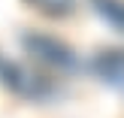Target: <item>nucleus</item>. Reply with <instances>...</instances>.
I'll list each match as a JSON object with an SVG mask.
<instances>
[{
  "label": "nucleus",
  "mask_w": 124,
  "mask_h": 118,
  "mask_svg": "<svg viewBox=\"0 0 124 118\" xmlns=\"http://www.w3.org/2000/svg\"><path fill=\"white\" fill-rule=\"evenodd\" d=\"M0 85L9 94L21 97V100H33V103H42V100H48L54 94V82L52 79H46L42 73L18 64V61L3 58V55H0Z\"/></svg>",
  "instance_id": "obj_1"
},
{
  "label": "nucleus",
  "mask_w": 124,
  "mask_h": 118,
  "mask_svg": "<svg viewBox=\"0 0 124 118\" xmlns=\"http://www.w3.org/2000/svg\"><path fill=\"white\" fill-rule=\"evenodd\" d=\"M21 46L36 64L48 67V70H58V73H73L79 70V55L67 46L64 39L58 36H48V33H24L21 36Z\"/></svg>",
  "instance_id": "obj_2"
},
{
  "label": "nucleus",
  "mask_w": 124,
  "mask_h": 118,
  "mask_svg": "<svg viewBox=\"0 0 124 118\" xmlns=\"http://www.w3.org/2000/svg\"><path fill=\"white\" fill-rule=\"evenodd\" d=\"M91 70L103 85L124 94V48H100L91 61Z\"/></svg>",
  "instance_id": "obj_3"
},
{
  "label": "nucleus",
  "mask_w": 124,
  "mask_h": 118,
  "mask_svg": "<svg viewBox=\"0 0 124 118\" xmlns=\"http://www.w3.org/2000/svg\"><path fill=\"white\" fill-rule=\"evenodd\" d=\"M91 6L106 24L124 33V0H91Z\"/></svg>",
  "instance_id": "obj_4"
},
{
  "label": "nucleus",
  "mask_w": 124,
  "mask_h": 118,
  "mask_svg": "<svg viewBox=\"0 0 124 118\" xmlns=\"http://www.w3.org/2000/svg\"><path fill=\"white\" fill-rule=\"evenodd\" d=\"M46 18H67L76 12V0H24Z\"/></svg>",
  "instance_id": "obj_5"
}]
</instances>
